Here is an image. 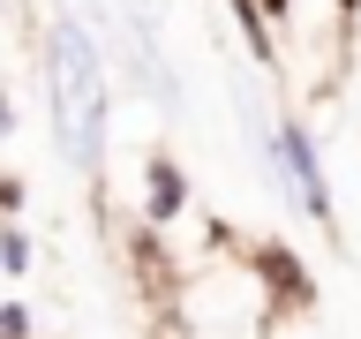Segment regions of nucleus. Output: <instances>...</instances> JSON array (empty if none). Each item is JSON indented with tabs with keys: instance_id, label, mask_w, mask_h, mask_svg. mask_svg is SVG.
Here are the masks:
<instances>
[{
	"instance_id": "nucleus-1",
	"label": "nucleus",
	"mask_w": 361,
	"mask_h": 339,
	"mask_svg": "<svg viewBox=\"0 0 361 339\" xmlns=\"http://www.w3.org/2000/svg\"><path fill=\"white\" fill-rule=\"evenodd\" d=\"M106 61H98V45L75 16L53 23V136H61V158L75 174H98V158H106Z\"/></svg>"
},
{
	"instance_id": "nucleus-9",
	"label": "nucleus",
	"mask_w": 361,
	"mask_h": 339,
	"mask_svg": "<svg viewBox=\"0 0 361 339\" xmlns=\"http://www.w3.org/2000/svg\"><path fill=\"white\" fill-rule=\"evenodd\" d=\"M264 8H271V16H286V0H264Z\"/></svg>"
},
{
	"instance_id": "nucleus-4",
	"label": "nucleus",
	"mask_w": 361,
	"mask_h": 339,
	"mask_svg": "<svg viewBox=\"0 0 361 339\" xmlns=\"http://www.w3.org/2000/svg\"><path fill=\"white\" fill-rule=\"evenodd\" d=\"M0 271L16 279V271H30V234H23L16 219H0Z\"/></svg>"
},
{
	"instance_id": "nucleus-5",
	"label": "nucleus",
	"mask_w": 361,
	"mask_h": 339,
	"mask_svg": "<svg viewBox=\"0 0 361 339\" xmlns=\"http://www.w3.org/2000/svg\"><path fill=\"white\" fill-rule=\"evenodd\" d=\"M233 16H241V30H248V53H256V61H271V30H264V8H256V0H233Z\"/></svg>"
},
{
	"instance_id": "nucleus-2",
	"label": "nucleus",
	"mask_w": 361,
	"mask_h": 339,
	"mask_svg": "<svg viewBox=\"0 0 361 339\" xmlns=\"http://www.w3.org/2000/svg\"><path fill=\"white\" fill-rule=\"evenodd\" d=\"M279 166H286V181H293V196L309 203V219H331V189H324V166H316V151H309V129H271V143H264Z\"/></svg>"
},
{
	"instance_id": "nucleus-6",
	"label": "nucleus",
	"mask_w": 361,
	"mask_h": 339,
	"mask_svg": "<svg viewBox=\"0 0 361 339\" xmlns=\"http://www.w3.org/2000/svg\"><path fill=\"white\" fill-rule=\"evenodd\" d=\"M0 339H30V316H23L16 302H8V309H0Z\"/></svg>"
},
{
	"instance_id": "nucleus-7",
	"label": "nucleus",
	"mask_w": 361,
	"mask_h": 339,
	"mask_svg": "<svg viewBox=\"0 0 361 339\" xmlns=\"http://www.w3.org/2000/svg\"><path fill=\"white\" fill-rule=\"evenodd\" d=\"M16 203H23V181L8 174V181H0V219H16Z\"/></svg>"
},
{
	"instance_id": "nucleus-3",
	"label": "nucleus",
	"mask_w": 361,
	"mask_h": 339,
	"mask_svg": "<svg viewBox=\"0 0 361 339\" xmlns=\"http://www.w3.org/2000/svg\"><path fill=\"white\" fill-rule=\"evenodd\" d=\"M180 203H188V181H180L173 158H151V219H173Z\"/></svg>"
},
{
	"instance_id": "nucleus-8",
	"label": "nucleus",
	"mask_w": 361,
	"mask_h": 339,
	"mask_svg": "<svg viewBox=\"0 0 361 339\" xmlns=\"http://www.w3.org/2000/svg\"><path fill=\"white\" fill-rule=\"evenodd\" d=\"M8 129H16V106H8V98H0V136H8Z\"/></svg>"
}]
</instances>
